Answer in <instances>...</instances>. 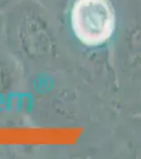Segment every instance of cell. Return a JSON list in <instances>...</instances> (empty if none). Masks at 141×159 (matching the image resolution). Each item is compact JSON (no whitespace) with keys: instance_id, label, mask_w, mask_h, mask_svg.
<instances>
[{"instance_id":"obj_1","label":"cell","mask_w":141,"mask_h":159,"mask_svg":"<svg viewBox=\"0 0 141 159\" xmlns=\"http://www.w3.org/2000/svg\"><path fill=\"white\" fill-rule=\"evenodd\" d=\"M70 20L76 38L88 47L104 45L116 28V13L110 0H75Z\"/></svg>"},{"instance_id":"obj_2","label":"cell","mask_w":141,"mask_h":159,"mask_svg":"<svg viewBox=\"0 0 141 159\" xmlns=\"http://www.w3.org/2000/svg\"><path fill=\"white\" fill-rule=\"evenodd\" d=\"M18 39L20 48L30 57L48 54L52 49L50 30L36 16H27L18 25Z\"/></svg>"},{"instance_id":"obj_3","label":"cell","mask_w":141,"mask_h":159,"mask_svg":"<svg viewBox=\"0 0 141 159\" xmlns=\"http://www.w3.org/2000/svg\"><path fill=\"white\" fill-rule=\"evenodd\" d=\"M19 71L15 60L0 49V96L7 94L17 85Z\"/></svg>"},{"instance_id":"obj_4","label":"cell","mask_w":141,"mask_h":159,"mask_svg":"<svg viewBox=\"0 0 141 159\" xmlns=\"http://www.w3.org/2000/svg\"><path fill=\"white\" fill-rule=\"evenodd\" d=\"M17 1L18 0H0V13L3 11V10L7 9V7H12Z\"/></svg>"},{"instance_id":"obj_5","label":"cell","mask_w":141,"mask_h":159,"mask_svg":"<svg viewBox=\"0 0 141 159\" xmlns=\"http://www.w3.org/2000/svg\"><path fill=\"white\" fill-rule=\"evenodd\" d=\"M4 19L2 17L1 13H0V38L2 37V34H3V31H4Z\"/></svg>"}]
</instances>
